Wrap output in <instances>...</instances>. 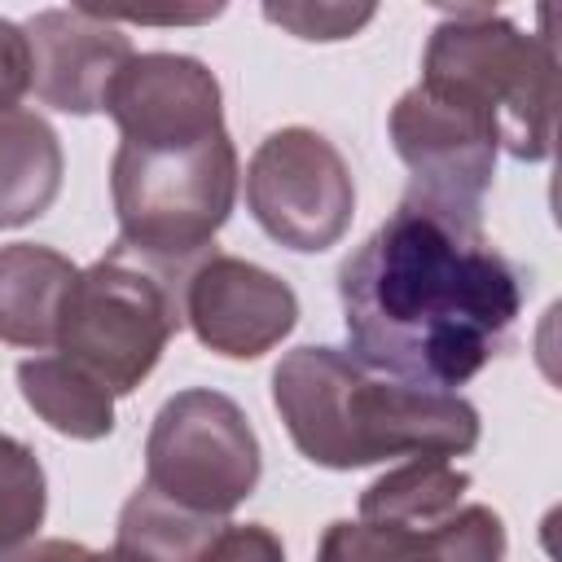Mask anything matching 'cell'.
<instances>
[{
  "mask_svg": "<svg viewBox=\"0 0 562 562\" xmlns=\"http://www.w3.org/2000/svg\"><path fill=\"white\" fill-rule=\"evenodd\" d=\"M31 92L61 114H97L114 75L136 57L132 35L92 9H40L26 26Z\"/></svg>",
  "mask_w": 562,
  "mask_h": 562,
  "instance_id": "obj_11",
  "label": "cell"
},
{
  "mask_svg": "<svg viewBox=\"0 0 562 562\" xmlns=\"http://www.w3.org/2000/svg\"><path fill=\"white\" fill-rule=\"evenodd\" d=\"M48 514V479L31 443L0 430V558L26 544Z\"/></svg>",
  "mask_w": 562,
  "mask_h": 562,
  "instance_id": "obj_18",
  "label": "cell"
},
{
  "mask_svg": "<svg viewBox=\"0 0 562 562\" xmlns=\"http://www.w3.org/2000/svg\"><path fill=\"white\" fill-rule=\"evenodd\" d=\"M272 408L303 461L364 470L391 457H465L483 422L465 395L408 386L342 347H294L272 369Z\"/></svg>",
  "mask_w": 562,
  "mask_h": 562,
  "instance_id": "obj_2",
  "label": "cell"
},
{
  "mask_svg": "<svg viewBox=\"0 0 562 562\" xmlns=\"http://www.w3.org/2000/svg\"><path fill=\"white\" fill-rule=\"evenodd\" d=\"M202 562H285L281 536L263 522H224Z\"/></svg>",
  "mask_w": 562,
  "mask_h": 562,
  "instance_id": "obj_20",
  "label": "cell"
},
{
  "mask_svg": "<svg viewBox=\"0 0 562 562\" xmlns=\"http://www.w3.org/2000/svg\"><path fill=\"white\" fill-rule=\"evenodd\" d=\"M101 110L114 119L119 145H198L228 132L220 79L189 53H136L105 88Z\"/></svg>",
  "mask_w": 562,
  "mask_h": 562,
  "instance_id": "obj_10",
  "label": "cell"
},
{
  "mask_svg": "<svg viewBox=\"0 0 562 562\" xmlns=\"http://www.w3.org/2000/svg\"><path fill=\"white\" fill-rule=\"evenodd\" d=\"M527 290L531 277L483 224L400 198L338 268L347 351L408 386L457 395L509 347Z\"/></svg>",
  "mask_w": 562,
  "mask_h": 562,
  "instance_id": "obj_1",
  "label": "cell"
},
{
  "mask_svg": "<svg viewBox=\"0 0 562 562\" xmlns=\"http://www.w3.org/2000/svg\"><path fill=\"white\" fill-rule=\"evenodd\" d=\"M470 474L448 457H408L360 492V518L439 522L465 505Z\"/></svg>",
  "mask_w": 562,
  "mask_h": 562,
  "instance_id": "obj_17",
  "label": "cell"
},
{
  "mask_svg": "<svg viewBox=\"0 0 562 562\" xmlns=\"http://www.w3.org/2000/svg\"><path fill=\"white\" fill-rule=\"evenodd\" d=\"M66 176L61 136L35 110H0V228L40 220Z\"/></svg>",
  "mask_w": 562,
  "mask_h": 562,
  "instance_id": "obj_14",
  "label": "cell"
},
{
  "mask_svg": "<svg viewBox=\"0 0 562 562\" xmlns=\"http://www.w3.org/2000/svg\"><path fill=\"white\" fill-rule=\"evenodd\" d=\"M373 13H378L373 4H360V9H347V4H263V18L294 31L299 40H347Z\"/></svg>",
  "mask_w": 562,
  "mask_h": 562,
  "instance_id": "obj_19",
  "label": "cell"
},
{
  "mask_svg": "<svg viewBox=\"0 0 562 562\" xmlns=\"http://www.w3.org/2000/svg\"><path fill=\"white\" fill-rule=\"evenodd\" d=\"M263 479L259 435L246 408L211 386L176 391L149 422L145 483L206 518H228Z\"/></svg>",
  "mask_w": 562,
  "mask_h": 562,
  "instance_id": "obj_6",
  "label": "cell"
},
{
  "mask_svg": "<svg viewBox=\"0 0 562 562\" xmlns=\"http://www.w3.org/2000/svg\"><path fill=\"white\" fill-rule=\"evenodd\" d=\"M184 321L224 360H259L299 325V294L277 272L211 250L184 277Z\"/></svg>",
  "mask_w": 562,
  "mask_h": 562,
  "instance_id": "obj_9",
  "label": "cell"
},
{
  "mask_svg": "<svg viewBox=\"0 0 562 562\" xmlns=\"http://www.w3.org/2000/svg\"><path fill=\"white\" fill-rule=\"evenodd\" d=\"M75 263L40 241L0 246V342L44 351L57 338V312L75 281Z\"/></svg>",
  "mask_w": 562,
  "mask_h": 562,
  "instance_id": "obj_13",
  "label": "cell"
},
{
  "mask_svg": "<svg viewBox=\"0 0 562 562\" xmlns=\"http://www.w3.org/2000/svg\"><path fill=\"white\" fill-rule=\"evenodd\" d=\"M220 531L224 518L189 514L140 483L119 509L110 562H202Z\"/></svg>",
  "mask_w": 562,
  "mask_h": 562,
  "instance_id": "obj_16",
  "label": "cell"
},
{
  "mask_svg": "<svg viewBox=\"0 0 562 562\" xmlns=\"http://www.w3.org/2000/svg\"><path fill=\"white\" fill-rule=\"evenodd\" d=\"M246 211L277 246L321 255L351 228V167L316 127H277L246 162Z\"/></svg>",
  "mask_w": 562,
  "mask_h": 562,
  "instance_id": "obj_7",
  "label": "cell"
},
{
  "mask_svg": "<svg viewBox=\"0 0 562 562\" xmlns=\"http://www.w3.org/2000/svg\"><path fill=\"white\" fill-rule=\"evenodd\" d=\"M31 92V44L26 31L9 18H0V110H18V101Z\"/></svg>",
  "mask_w": 562,
  "mask_h": 562,
  "instance_id": "obj_21",
  "label": "cell"
},
{
  "mask_svg": "<svg viewBox=\"0 0 562 562\" xmlns=\"http://www.w3.org/2000/svg\"><path fill=\"white\" fill-rule=\"evenodd\" d=\"M184 325V281L123 241L75 272L57 312V356L92 373L110 395H132Z\"/></svg>",
  "mask_w": 562,
  "mask_h": 562,
  "instance_id": "obj_4",
  "label": "cell"
},
{
  "mask_svg": "<svg viewBox=\"0 0 562 562\" xmlns=\"http://www.w3.org/2000/svg\"><path fill=\"white\" fill-rule=\"evenodd\" d=\"M18 391H22L26 408L66 439L97 443V439L114 435V395L92 373H83L79 364H70L57 351L26 356L18 364Z\"/></svg>",
  "mask_w": 562,
  "mask_h": 562,
  "instance_id": "obj_15",
  "label": "cell"
},
{
  "mask_svg": "<svg viewBox=\"0 0 562 562\" xmlns=\"http://www.w3.org/2000/svg\"><path fill=\"white\" fill-rule=\"evenodd\" d=\"M386 132L400 162L408 167L404 198L483 224V198L496 176L501 132L479 105L413 83L391 105Z\"/></svg>",
  "mask_w": 562,
  "mask_h": 562,
  "instance_id": "obj_8",
  "label": "cell"
},
{
  "mask_svg": "<svg viewBox=\"0 0 562 562\" xmlns=\"http://www.w3.org/2000/svg\"><path fill=\"white\" fill-rule=\"evenodd\" d=\"M479 105L501 149L518 162H544L553 154L558 105V53L553 35H531L496 9H448L426 40L422 79Z\"/></svg>",
  "mask_w": 562,
  "mask_h": 562,
  "instance_id": "obj_3",
  "label": "cell"
},
{
  "mask_svg": "<svg viewBox=\"0 0 562 562\" xmlns=\"http://www.w3.org/2000/svg\"><path fill=\"white\" fill-rule=\"evenodd\" d=\"M4 562H110V553L88 549V544H79V540H61V536H53V540H35V544L9 553Z\"/></svg>",
  "mask_w": 562,
  "mask_h": 562,
  "instance_id": "obj_22",
  "label": "cell"
},
{
  "mask_svg": "<svg viewBox=\"0 0 562 562\" xmlns=\"http://www.w3.org/2000/svg\"><path fill=\"white\" fill-rule=\"evenodd\" d=\"M241 184L228 132L198 145H119L110 158V202L119 241L162 268H184L215 250Z\"/></svg>",
  "mask_w": 562,
  "mask_h": 562,
  "instance_id": "obj_5",
  "label": "cell"
},
{
  "mask_svg": "<svg viewBox=\"0 0 562 562\" xmlns=\"http://www.w3.org/2000/svg\"><path fill=\"white\" fill-rule=\"evenodd\" d=\"M505 518L465 501L439 522L334 518L316 544V562H505Z\"/></svg>",
  "mask_w": 562,
  "mask_h": 562,
  "instance_id": "obj_12",
  "label": "cell"
}]
</instances>
